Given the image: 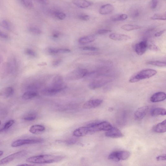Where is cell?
Returning a JSON list of instances; mask_svg holds the SVG:
<instances>
[{
	"label": "cell",
	"mask_w": 166,
	"mask_h": 166,
	"mask_svg": "<svg viewBox=\"0 0 166 166\" xmlns=\"http://www.w3.org/2000/svg\"><path fill=\"white\" fill-rule=\"evenodd\" d=\"M147 64L160 67H165L166 65L165 62L159 61H149L147 62Z\"/></svg>",
	"instance_id": "cell-29"
},
{
	"label": "cell",
	"mask_w": 166,
	"mask_h": 166,
	"mask_svg": "<svg viewBox=\"0 0 166 166\" xmlns=\"http://www.w3.org/2000/svg\"><path fill=\"white\" fill-rule=\"evenodd\" d=\"M165 32V30L164 29L161 30L156 33L155 34V37H159L161 36Z\"/></svg>",
	"instance_id": "cell-48"
},
{
	"label": "cell",
	"mask_w": 166,
	"mask_h": 166,
	"mask_svg": "<svg viewBox=\"0 0 166 166\" xmlns=\"http://www.w3.org/2000/svg\"><path fill=\"white\" fill-rule=\"evenodd\" d=\"M148 48L151 50L157 51L159 50L158 47L154 44H151L148 45Z\"/></svg>",
	"instance_id": "cell-42"
},
{
	"label": "cell",
	"mask_w": 166,
	"mask_h": 166,
	"mask_svg": "<svg viewBox=\"0 0 166 166\" xmlns=\"http://www.w3.org/2000/svg\"><path fill=\"white\" fill-rule=\"evenodd\" d=\"M20 2L25 8L31 9L33 7V4L31 0H19Z\"/></svg>",
	"instance_id": "cell-30"
},
{
	"label": "cell",
	"mask_w": 166,
	"mask_h": 166,
	"mask_svg": "<svg viewBox=\"0 0 166 166\" xmlns=\"http://www.w3.org/2000/svg\"><path fill=\"white\" fill-rule=\"evenodd\" d=\"M0 26L7 30L10 31L12 29V24L9 21L6 19L0 20Z\"/></svg>",
	"instance_id": "cell-26"
},
{
	"label": "cell",
	"mask_w": 166,
	"mask_h": 166,
	"mask_svg": "<svg viewBox=\"0 0 166 166\" xmlns=\"http://www.w3.org/2000/svg\"><path fill=\"white\" fill-rule=\"evenodd\" d=\"M148 48V43L146 40L142 41L137 43L135 46V51L137 55L142 56Z\"/></svg>",
	"instance_id": "cell-9"
},
{
	"label": "cell",
	"mask_w": 166,
	"mask_h": 166,
	"mask_svg": "<svg viewBox=\"0 0 166 166\" xmlns=\"http://www.w3.org/2000/svg\"><path fill=\"white\" fill-rule=\"evenodd\" d=\"M48 52L52 55H55L58 54L57 49L53 48H50L48 50Z\"/></svg>",
	"instance_id": "cell-43"
},
{
	"label": "cell",
	"mask_w": 166,
	"mask_h": 166,
	"mask_svg": "<svg viewBox=\"0 0 166 166\" xmlns=\"http://www.w3.org/2000/svg\"><path fill=\"white\" fill-rule=\"evenodd\" d=\"M3 154V151H0V157Z\"/></svg>",
	"instance_id": "cell-51"
},
{
	"label": "cell",
	"mask_w": 166,
	"mask_h": 166,
	"mask_svg": "<svg viewBox=\"0 0 166 166\" xmlns=\"http://www.w3.org/2000/svg\"><path fill=\"white\" fill-rule=\"evenodd\" d=\"M157 73L156 70L148 69L141 71L133 76L129 80L130 83H134L154 76Z\"/></svg>",
	"instance_id": "cell-2"
},
{
	"label": "cell",
	"mask_w": 166,
	"mask_h": 166,
	"mask_svg": "<svg viewBox=\"0 0 166 166\" xmlns=\"http://www.w3.org/2000/svg\"><path fill=\"white\" fill-rule=\"evenodd\" d=\"M88 73V72L86 69H76L67 75L66 79L70 81L78 80L85 77Z\"/></svg>",
	"instance_id": "cell-4"
},
{
	"label": "cell",
	"mask_w": 166,
	"mask_h": 166,
	"mask_svg": "<svg viewBox=\"0 0 166 166\" xmlns=\"http://www.w3.org/2000/svg\"><path fill=\"white\" fill-rule=\"evenodd\" d=\"M103 101L100 99H95L86 102L83 106V108L90 109L98 107L102 104Z\"/></svg>",
	"instance_id": "cell-12"
},
{
	"label": "cell",
	"mask_w": 166,
	"mask_h": 166,
	"mask_svg": "<svg viewBox=\"0 0 166 166\" xmlns=\"http://www.w3.org/2000/svg\"><path fill=\"white\" fill-rule=\"evenodd\" d=\"M158 4V0H151L150 4L151 8L152 9H155L157 7Z\"/></svg>",
	"instance_id": "cell-39"
},
{
	"label": "cell",
	"mask_w": 166,
	"mask_h": 166,
	"mask_svg": "<svg viewBox=\"0 0 166 166\" xmlns=\"http://www.w3.org/2000/svg\"><path fill=\"white\" fill-rule=\"evenodd\" d=\"M46 129L45 127L40 124H35L32 126L29 129L30 132L34 134L43 132Z\"/></svg>",
	"instance_id": "cell-21"
},
{
	"label": "cell",
	"mask_w": 166,
	"mask_h": 166,
	"mask_svg": "<svg viewBox=\"0 0 166 166\" xmlns=\"http://www.w3.org/2000/svg\"><path fill=\"white\" fill-rule=\"evenodd\" d=\"M149 107L145 106L138 108L134 114V118L136 120H140L143 119L147 113Z\"/></svg>",
	"instance_id": "cell-11"
},
{
	"label": "cell",
	"mask_w": 166,
	"mask_h": 166,
	"mask_svg": "<svg viewBox=\"0 0 166 166\" xmlns=\"http://www.w3.org/2000/svg\"><path fill=\"white\" fill-rule=\"evenodd\" d=\"M115 10L114 6L110 4L102 6L99 10V12L102 15H106L112 13Z\"/></svg>",
	"instance_id": "cell-14"
},
{
	"label": "cell",
	"mask_w": 166,
	"mask_h": 166,
	"mask_svg": "<svg viewBox=\"0 0 166 166\" xmlns=\"http://www.w3.org/2000/svg\"><path fill=\"white\" fill-rule=\"evenodd\" d=\"M80 49L83 50L96 51L98 50V48L93 46H84L80 48Z\"/></svg>",
	"instance_id": "cell-38"
},
{
	"label": "cell",
	"mask_w": 166,
	"mask_h": 166,
	"mask_svg": "<svg viewBox=\"0 0 166 166\" xmlns=\"http://www.w3.org/2000/svg\"><path fill=\"white\" fill-rule=\"evenodd\" d=\"M62 60L59 59L54 61L53 62V65L54 67H57L59 66L61 63Z\"/></svg>",
	"instance_id": "cell-46"
},
{
	"label": "cell",
	"mask_w": 166,
	"mask_h": 166,
	"mask_svg": "<svg viewBox=\"0 0 166 166\" xmlns=\"http://www.w3.org/2000/svg\"><path fill=\"white\" fill-rule=\"evenodd\" d=\"M0 38L4 39H8L9 36L7 34L0 30Z\"/></svg>",
	"instance_id": "cell-45"
},
{
	"label": "cell",
	"mask_w": 166,
	"mask_h": 166,
	"mask_svg": "<svg viewBox=\"0 0 166 166\" xmlns=\"http://www.w3.org/2000/svg\"><path fill=\"white\" fill-rule=\"evenodd\" d=\"M87 126L90 133L101 131H107L113 127L111 124L107 121L91 123L88 124Z\"/></svg>",
	"instance_id": "cell-3"
},
{
	"label": "cell",
	"mask_w": 166,
	"mask_h": 166,
	"mask_svg": "<svg viewBox=\"0 0 166 166\" xmlns=\"http://www.w3.org/2000/svg\"><path fill=\"white\" fill-rule=\"evenodd\" d=\"M77 142V140L75 139H72L67 141L66 143L67 144L71 145L74 144Z\"/></svg>",
	"instance_id": "cell-49"
},
{
	"label": "cell",
	"mask_w": 166,
	"mask_h": 166,
	"mask_svg": "<svg viewBox=\"0 0 166 166\" xmlns=\"http://www.w3.org/2000/svg\"><path fill=\"white\" fill-rule=\"evenodd\" d=\"M112 32L111 30L108 29H100L98 31L97 33L100 35H103Z\"/></svg>",
	"instance_id": "cell-40"
},
{
	"label": "cell",
	"mask_w": 166,
	"mask_h": 166,
	"mask_svg": "<svg viewBox=\"0 0 166 166\" xmlns=\"http://www.w3.org/2000/svg\"><path fill=\"white\" fill-rule=\"evenodd\" d=\"M37 118V114L34 113H30L26 115L24 117V120L28 121H32L35 120Z\"/></svg>",
	"instance_id": "cell-32"
},
{
	"label": "cell",
	"mask_w": 166,
	"mask_h": 166,
	"mask_svg": "<svg viewBox=\"0 0 166 166\" xmlns=\"http://www.w3.org/2000/svg\"><path fill=\"white\" fill-rule=\"evenodd\" d=\"M130 156V152L126 151H115L108 156V159L116 162L127 159Z\"/></svg>",
	"instance_id": "cell-5"
},
{
	"label": "cell",
	"mask_w": 166,
	"mask_h": 166,
	"mask_svg": "<svg viewBox=\"0 0 166 166\" xmlns=\"http://www.w3.org/2000/svg\"><path fill=\"white\" fill-rule=\"evenodd\" d=\"M90 133L87 126L80 127L75 129L73 132V135L76 137H80Z\"/></svg>",
	"instance_id": "cell-17"
},
{
	"label": "cell",
	"mask_w": 166,
	"mask_h": 166,
	"mask_svg": "<svg viewBox=\"0 0 166 166\" xmlns=\"http://www.w3.org/2000/svg\"><path fill=\"white\" fill-rule=\"evenodd\" d=\"M111 81L112 80L109 78L97 79L90 83L88 85V87L90 89L95 90L106 85Z\"/></svg>",
	"instance_id": "cell-8"
},
{
	"label": "cell",
	"mask_w": 166,
	"mask_h": 166,
	"mask_svg": "<svg viewBox=\"0 0 166 166\" xmlns=\"http://www.w3.org/2000/svg\"><path fill=\"white\" fill-rule=\"evenodd\" d=\"M29 31L34 34H40L42 31L38 27L34 26H31L28 29Z\"/></svg>",
	"instance_id": "cell-33"
},
{
	"label": "cell",
	"mask_w": 166,
	"mask_h": 166,
	"mask_svg": "<svg viewBox=\"0 0 166 166\" xmlns=\"http://www.w3.org/2000/svg\"><path fill=\"white\" fill-rule=\"evenodd\" d=\"M64 158L63 156H61L44 155L30 157L27 159L26 161L32 164H51L60 161Z\"/></svg>",
	"instance_id": "cell-1"
},
{
	"label": "cell",
	"mask_w": 166,
	"mask_h": 166,
	"mask_svg": "<svg viewBox=\"0 0 166 166\" xmlns=\"http://www.w3.org/2000/svg\"><path fill=\"white\" fill-rule=\"evenodd\" d=\"M141 14L140 10L137 8L131 9L130 11L129 15L131 17L135 19L139 17Z\"/></svg>",
	"instance_id": "cell-28"
},
{
	"label": "cell",
	"mask_w": 166,
	"mask_h": 166,
	"mask_svg": "<svg viewBox=\"0 0 166 166\" xmlns=\"http://www.w3.org/2000/svg\"><path fill=\"white\" fill-rule=\"evenodd\" d=\"M26 154L25 151H20L5 157L0 160V165L8 164L16 159L22 157Z\"/></svg>",
	"instance_id": "cell-7"
},
{
	"label": "cell",
	"mask_w": 166,
	"mask_h": 166,
	"mask_svg": "<svg viewBox=\"0 0 166 166\" xmlns=\"http://www.w3.org/2000/svg\"><path fill=\"white\" fill-rule=\"evenodd\" d=\"M37 94L35 91H29L25 92L22 95V98L25 100L31 99L36 97Z\"/></svg>",
	"instance_id": "cell-27"
},
{
	"label": "cell",
	"mask_w": 166,
	"mask_h": 166,
	"mask_svg": "<svg viewBox=\"0 0 166 166\" xmlns=\"http://www.w3.org/2000/svg\"><path fill=\"white\" fill-rule=\"evenodd\" d=\"M13 89L11 87H7L0 90V96L3 98L9 97L13 94Z\"/></svg>",
	"instance_id": "cell-20"
},
{
	"label": "cell",
	"mask_w": 166,
	"mask_h": 166,
	"mask_svg": "<svg viewBox=\"0 0 166 166\" xmlns=\"http://www.w3.org/2000/svg\"><path fill=\"white\" fill-rule=\"evenodd\" d=\"M166 114V110L163 108L158 107L154 108L152 110L151 112V115L153 116H164Z\"/></svg>",
	"instance_id": "cell-24"
},
{
	"label": "cell",
	"mask_w": 166,
	"mask_h": 166,
	"mask_svg": "<svg viewBox=\"0 0 166 166\" xmlns=\"http://www.w3.org/2000/svg\"><path fill=\"white\" fill-rule=\"evenodd\" d=\"M118 1L121 2H125L129 1V0H118Z\"/></svg>",
	"instance_id": "cell-53"
},
{
	"label": "cell",
	"mask_w": 166,
	"mask_h": 166,
	"mask_svg": "<svg viewBox=\"0 0 166 166\" xmlns=\"http://www.w3.org/2000/svg\"><path fill=\"white\" fill-rule=\"evenodd\" d=\"M78 18L81 20L86 21L89 20L90 19L89 16L84 13L80 14L78 15Z\"/></svg>",
	"instance_id": "cell-35"
},
{
	"label": "cell",
	"mask_w": 166,
	"mask_h": 166,
	"mask_svg": "<svg viewBox=\"0 0 166 166\" xmlns=\"http://www.w3.org/2000/svg\"><path fill=\"white\" fill-rule=\"evenodd\" d=\"M5 130L3 128L0 129V133L3 132Z\"/></svg>",
	"instance_id": "cell-52"
},
{
	"label": "cell",
	"mask_w": 166,
	"mask_h": 166,
	"mask_svg": "<svg viewBox=\"0 0 166 166\" xmlns=\"http://www.w3.org/2000/svg\"><path fill=\"white\" fill-rule=\"evenodd\" d=\"M110 39L115 41H127L130 40L131 38L126 34L117 33H112L110 34Z\"/></svg>",
	"instance_id": "cell-18"
},
{
	"label": "cell",
	"mask_w": 166,
	"mask_h": 166,
	"mask_svg": "<svg viewBox=\"0 0 166 166\" xmlns=\"http://www.w3.org/2000/svg\"><path fill=\"white\" fill-rule=\"evenodd\" d=\"M71 51L66 48H60L58 49V53H70Z\"/></svg>",
	"instance_id": "cell-41"
},
{
	"label": "cell",
	"mask_w": 166,
	"mask_h": 166,
	"mask_svg": "<svg viewBox=\"0 0 166 166\" xmlns=\"http://www.w3.org/2000/svg\"><path fill=\"white\" fill-rule=\"evenodd\" d=\"M143 27L141 26L132 24H124L121 27V29L128 31L141 29Z\"/></svg>",
	"instance_id": "cell-23"
},
{
	"label": "cell",
	"mask_w": 166,
	"mask_h": 166,
	"mask_svg": "<svg viewBox=\"0 0 166 166\" xmlns=\"http://www.w3.org/2000/svg\"><path fill=\"white\" fill-rule=\"evenodd\" d=\"M166 159V155H163L158 156L156 158V159L157 161H165Z\"/></svg>",
	"instance_id": "cell-44"
},
{
	"label": "cell",
	"mask_w": 166,
	"mask_h": 166,
	"mask_svg": "<svg viewBox=\"0 0 166 166\" xmlns=\"http://www.w3.org/2000/svg\"><path fill=\"white\" fill-rule=\"evenodd\" d=\"M95 36L94 35H89L80 38L78 41L80 44H85L93 42L95 40Z\"/></svg>",
	"instance_id": "cell-22"
},
{
	"label": "cell",
	"mask_w": 166,
	"mask_h": 166,
	"mask_svg": "<svg viewBox=\"0 0 166 166\" xmlns=\"http://www.w3.org/2000/svg\"><path fill=\"white\" fill-rule=\"evenodd\" d=\"M166 120L159 123L153 128V130L155 132L158 133H163L166 132Z\"/></svg>",
	"instance_id": "cell-19"
},
{
	"label": "cell",
	"mask_w": 166,
	"mask_h": 166,
	"mask_svg": "<svg viewBox=\"0 0 166 166\" xmlns=\"http://www.w3.org/2000/svg\"><path fill=\"white\" fill-rule=\"evenodd\" d=\"M52 14L55 17L60 20H63L66 17L65 14L60 11H54L52 12Z\"/></svg>",
	"instance_id": "cell-31"
},
{
	"label": "cell",
	"mask_w": 166,
	"mask_h": 166,
	"mask_svg": "<svg viewBox=\"0 0 166 166\" xmlns=\"http://www.w3.org/2000/svg\"><path fill=\"white\" fill-rule=\"evenodd\" d=\"M60 34L57 32H54L53 34V37L54 38H58L59 37Z\"/></svg>",
	"instance_id": "cell-50"
},
{
	"label": "cell",
	"mask_w": 166,
	"mask_h": 166,
	"mask_svg": "<svg viewBox=\"0 0 166 166\" xmlns=\"http://www.w3.org/2000/svg\"><path fill=\"white\" fill-rule=\"evenodd\" d=\"M39 3L44 5H48L50 3V0H36Z\"/></svg>",
	"instance_id": "cell-47"
},
{
	"label": "cell",
	"mask_w": 166,
	"mask_h": 166,
	"mask_svg": "<svg viewBox=\"0 0 166 166\" xmlns=\"http://www.w3.org/2000/svg\"><path fill=\"white\" fill-rule=\"evenodd\" d=\"M15 123V121L13 120H10L7 122L5 124L3 128L5 130L8 129L11 127Z\"/></svg>",
	"instance_id": "cell-36"
},
{
	"label": "cell",
	"mask_w": 166,
	"mask_h": 166,
	"mask_svg": "<svg viewBox=\"0 0 166 166\" xmlns=\"http://www.w3.org/2000/svg\"><path fill=\"white\" fill-rule=\"evenodd\" d=\"M166 95L165 93L162 92H158L152 95L150 98V101L153 103L160 102L166 99Z\"/></svg>",
	"instance_id": "cell-16"
},
{
	"label": "cell",
	"mask_w": 166,
	"mask_h": 166,
	"mask_svg": "<svg viewBox=\"0 0 166 166\" xmlns=\"http://www.w3.org/2000/svg\"><path fill=\"white\" fill-rule=\"evenodd\" d=\"M25 53L28 56L32 57H35L37 56V54L35 52L29 48H27L26 50Z\"/></svg>",
	"instance_id": "cell-37"
},
{
	"label": "cell",
	"mask_w": 166,
	"mask_h": 166,
	"mask_svg": "<svg viewBox=\"0 0 166 166\" xmlns=\"http://www.w3.org/2000/svg\"><path fill=\"white\" fill-rule=\"evenodd\" d=\"M72 3L78 7L82 9L88 8L93 5V3L87 0H72Z\"/></svg>",
	"instance_id": "cell-15"
},
{
	"label": "cell",
	"mask_w": 166,
	"mask_h": 166,
	"mask_svg": "<svg viewBox=\"0 0 166 166\" xmlns=\"http://www.w3.org/2000/svg\"><path fill=\"white\" fill-rule=\"evenodd\" d=\"M152 20H166V15L160 14H155L151 18Z\"/></svg>",
	"instance_id": "cell-34"
},
{
	"label": "cell",
	"mask_w": 166,
	"mask_h": 166,
	"mask_svg": "<svg viewBox=\"0 0 166 166\" xmlns=\"http://www.w3.org/2000/svg\"><path fill=\"white\" fill-rule=\"evenodd\" d=\"M1 124H2V122L1 120H0V125H1Z\"/></svg>",
	"instance_id": "cell-54"
},
{
	"label": "cell",
	"mask_w": 166,
	"mask_h": 166,
	"mask_svg": "<svg viewBox=\"0 0 166 166\" xmlns=\"http://www.w3.org/2000/svg\"><path fill=\"white\" fill-rule=\"evenodd\" d=\"M43 141L42 139H19L13 142L11 144V146L12 147H17L25 145L41 143Z\"/></svg>",
	"instance_id": "cell-6"
},
{
	"label": "cell",
	"mask_w": 166,
	"mask_h": 166,
	"mask_svg": "<svg viewBox=\"0 0 166 166\" xmlns=\"http://www.w3.org/2000/svg\"><path fill=\"white\" fill-rule=\"evenodd\" d=\"M63 90L61 88L51 85L43 90L42 93L46 96H51L56 95Z\"/></svg>",
	"instance_id": "cell-10"
},
{
	"label": "cell",
	"mask_w": 166,
	"mask_h": 166,
	"mask_svg": "<svg viewBox=\"0 0 166 166\" xmlns=\"http://www.w3.org/2000/svg\"><path fill=\"white\" fill-rule=\"evenodd\" d=\"M128 18V16L125 14H121L113 15L110 18V19L113 22L122 21L126 20Z\"/></svg>",
	"instance_id": "cell-25"
},
{
	"label": "cell",
	"mask_w": 166,
	"mask_h": 166,
	"mask_svg": "<svg viewBox=\"0 0 166 166\" xmlns=\"http://www.w3.org/2000/svg\"><path fill=\"white\" fill-rule=\"evenodd\" d=\"M105 136L111 138H117L122 137L124 135L118 129L113 127L107 131Z\"/></svg>",
	"instance_id": "cell-13"
}]
</instances>
